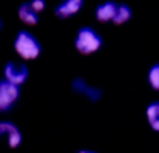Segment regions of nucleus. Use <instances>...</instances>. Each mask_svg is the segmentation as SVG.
I'll use <instances>...</instances> for the list:
<instances>
[{"label": "nucleus", "instance_id": "8", "mask_svg": "<svg viewBox=\"0 0 159 153\" xmlns=\"http://www.w3.org/2000/svg\"><path fill=\"white\" fill-rule=\"evenodd\" d=\"M116 2L113 0H107V2H102L96 6L94 9V16L99 22L102 23H107V22H111L113 20V16H114V11H116Z\"/></svg>", "mask_w": 159, "mask_h": 153}, {"label": "nucleus", "instance_id": "16", "mask_svg": "<svg viewBox=\"0 0 159 153\" xmlns=\"http://www.w3.org/2000/svg\"><path fill=\"white\" fill-rule=\"evenodd\" d=\"M0 28H2V20H0Z\"/></svg>", "mask_w": 159, "mask_h": 153}, {"label": "nucleus", "instance_id": "6", "mask_svg": "<svg viewBox=\"0 0 159 153\" xmlns=\"http://www.w3.org/2000/svg\"><path fill=\"white\" fill-rule=\"evenodd\" d=\"M84 2L85 0H60V3L54 8V14L59 19H70L82 9Z\"/></svg>", "mask_w": 159, "mask_h": 153}, {"label": "nucleus", "instance_id": "11", "mask_svg": "<svg viewBox=\"0 0 159 153\" xmlns=\"http://www.w3.org/2000/svg\"><path fill=\"white\" fill-rule=\"evenodd\" d=\"M145 114H147V121H148L152 130L159 132V111H158V107H156V102H152V104L147 105Z\"/></svg>", "mask_w": 159, "mask_h": 153}, {"label": "nucleus", "instance_id": "13", "mask_svg": "<svg viewBox=\"0 0 159 153\" xmlns=\"http://www.w3.org/2000/svg\"><path fill=\"white\" fill-rule=\"evenodd\" d=\"M28 3H30V6H31L37 14L42 12V11L47 8V2H45V0H30Z\"/></svg>", "mask_w": 159, "mask_h": 153}, {"label": "nucleus", "instance_id": "2", "mask_svg": "<svg viewBox=\"0 0 159 153\" xmlns=\"http://www.w3.org/2000/svg\"><path fill=\"white\" fill-rule=\"evenodd\" d=\"M102 37L91 26H80L74 36V48L84 56L93 54L101 50Z\"/></svg>", "mask_w": 159, "mask_h": 153}, {"label": "nucleus", "instance_id": "7", "mask_svg": "<svg viewBox=\"0 0 159 153\" xmlns=\"http://www.w3.org/2000/svg\"><path fill=\"white\" fill-rule=\"evenodd\" d=\"M71 88L76 91V93H80L84 95L87 99L90 101H99L101 96H102V91L99 88H94V87H90L82 77H76L73 82H71Z\"/></svg>", "mask_w": 159, "mask_h": 153}, {"label": "nucleus", "instance_id": "5", "mask_svg": "<svg viewBox=\"0 0 159 153\" xmlns=\"http://www.w3.org/2000/svg\"><path fill=\"white\" fill-rule=\"evenodd\" d=\"M6 136L8 139V146L11 149H16L22 144V133L17 128V125L14 122L9 121H0V138Z\"/></svg>", "mask_w": 159, "mask_h": 153}, {"label": "nucleus", "instance_id": "12", "mask_svg": "<svg viewBox=\"0 0 159 153\" xmlns=\"http://www.w3.org/2000/svg\"><path fill=\"white\" fill-rule=\"evenodd\" d=\"M147 81H148V85L159 91V62L158 63H153L150 68H148V73H147Z\"/></svg>", "mask_w": 159, "mask_h": 153}, {"label": "nucleus", "instance_id": "15", "mask_svg": "<svg viewBox=\"0 0 159 153\" xmlns=\"http://www.w3.org/2000/svg\"><path fill=\"white\" fill-rule=\"evenodd\" d=\"M156 107H158V111H159V101H156Z\"/></svg>", "mask_w": 159, "mask_h": 153}, {"label": "nucleus", "instance_id": "4", "mask_svg": "<svg viewBox=\"0 0 159 153\" xmlns=\"http://www.w3.org/2000/svg\"><path fill=\"white\" fill-rule=\"evenodd\" d=\"M28 67L25 63H19V62H6L5 67H3V79H6L8 82L11 84H16V85H22L26 82L28 79Z\"/></svg>", "mask_w": 159, "mask_h": 153}, {"label": "nucleus", "instance_id": "1", "mask_svg": "<svg viewBox=\"0 0 159 153\" xmlns=\"http://www.w3.org/2000/svg\"><path fill=\"white\" fill-rule=\"evenodd\" d=\"M14 51L20 56V59L23 60H33L37 59L42 53V45L37 40V37L34 34H31L30 31L20 30L12 42Z\"/></svg>", "mask_w": 159, "mask_h": 153}, {"label": "nucleus", "instance_id": "3", "mask_svg": "<svg viewBox=\"0 0 159 153\" xmlns=\"http://www.w3.org/2000/svg\"><path fill=\"white\" fill-rule=\"evenodd\" d=\"M20 96V87L8 82L6 79L0 81V111H8L17 102Z\"/></svg>", "mask_w": 159, "mask_h": 153}, {"label": "nucleus", "instance_id": "9", "mask_svg": "<svg viewBox=\"0 0 159 153\" xmlns=\"http://www.w3.org/2000/svg\"><path fill=\"white\" fill-rule=\"evenodd\" d=\"M17 17L25 25H36L39 22V14L30 6L28 2L19 5V8H17Z\"/></svg>", "mask_w": 159, "mask_h": 153}, {"label": "nucleus", "instance_id": "14", "mask_svg": "<svg viewBox=\"0 0 159 153\" xmlns=\"http://www.w3.org/2000/svg\"><path fill=\"white\" fill-rule=\"evenodd\" d=\"M77 153H98V152H93V150H79Z\"/></svg>", "mask_w": 159, "mask_h": 153}, {"label": "nucleus", "instance_id": "10", "mask_svg": "<svg viewBox=\"0 0 159 153\" xmlns=\"http://www.w3.org/2000/svg\"><path fill=\"white\" fill-rule=\"evenodd\" d=\"M131 16H133V11L127 3H117L111 22L116 23V25H122V23H127L131 19Z\"/></svg>", "mask_w": 159, "mask_h": 153}]
</instances>
